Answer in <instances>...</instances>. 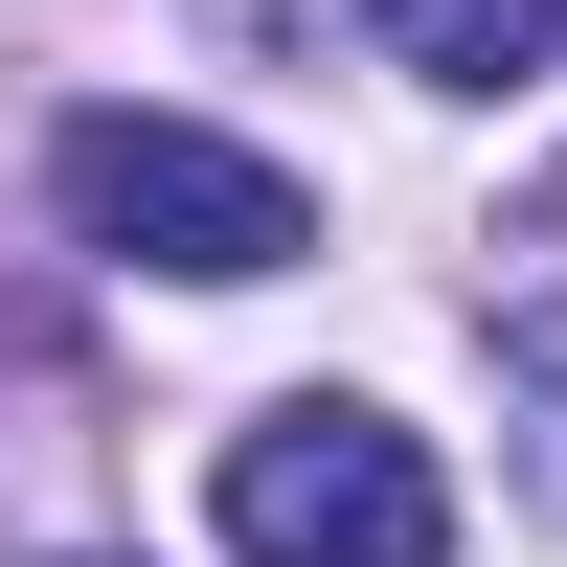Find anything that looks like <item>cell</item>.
<instances>
[{
	"instance_id": "6da1fadb",
	"label": "cell",
	"mask_w": 567,
	"mask_h": 567,
	"mask_svg": "<svg viewBox=\"0 0 567 567\" xmlns=\"http://www.w3.org/2000/svg\"><path fill=\"white\" fill-rule=\"evenodd\" d=\"M45 205H69L114 272H182V296H250V272L318 250V205L250 159V136H205V114H69L45 136Z\"/></svg>"
},
{
	"instance_id": "7a4b0ae2",
	"label": "cell",
	"mask_w": 567,
	"mask_h": 567,
	"mask_svg": "<svg viewBox=\"0 0 567 567\" xmlns=\"http://www.w3.org/2000/svg\"><path fill=\"white\" fill-rule=\"evenodd\" d=\"M227 545L250 567H454V477H432V432H386V409H250L227 432Z\"/></svg>"
},
{
	"instance_id": "3957f363",
	"label": "cell",
	"mask_w": 567,
	"mask_h": 567,
	"mask_svg": "<svg viewBox=\"0 0 567 567\" xmlns=\"http://www.w3.org/2000/svg\"><path fill=\"white\" fill-rule=\"evenodd\" d=\"M363 23H386V69L499 91V69H545V23H567V0H363Z\"/></svg>"
}]
</instances>
